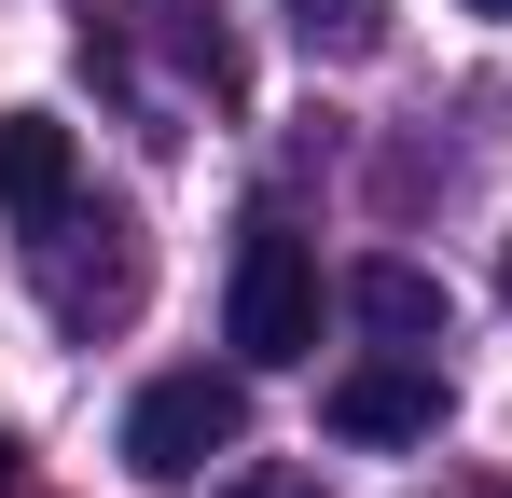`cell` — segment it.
I'll return each mask as SVG.
<instances>
[{
  "instance_id": "1",
  "label": "cell",
  "mask_w": 512,
  "mask_h": 498,
  "mask_svg": "<svg viewBox=\"0 0 512 498\" xmlns=\"http://www.w3.org/2000/svg\"><path fill=\"white\" fill-rule=\"evenodd\" d=\"M222 319H236V360H250V374H291V360H319V249L291 236V222H250Z\"/></svg>"
},
{
  "instance_id": "2",
  "label": "cell",
  "mask_w": 512,
  "mask_h": 498,
  "mask_svg": "<svg viewBox=\"0 0 512 498\" xmlns=\"http://www.w3.org/2000/svg\"><path fill=\"white\" fill-rule=\"evenodd\" d=\"M236 429H250V388L236 374H153L125 402V471L139 485H194L208 457H236Z\"/></svg>"
},
{
  "instance_id": "3",
  "label": "cell",
  "mask_w": 512,
  "mask_h": 498,
  "mask_svg": "<svg viewBox=\"0 0 512 498\" xmlns=\"http://www.w3.org/2000/svg\"><path fill=\"white\" fill-rule=\"evenodd\" d=\"M319 415L346 443H429L443 429V374H429V346H388V360H346Z\"/></svg>"
},
{
  "instance_id": "4",
  "label": "cell",
  "mask_w": 512,
  "mask_h": 498,
  "mask_svg": "<svg viewBox=\"0 0 512 498\" xmlns=\"http://www.w3.org/2000/svg\"><path fill=\"white\" fill-rule=\"evenodd\" d=\"M84 208V153H70V125L56 111H0V222H70Z\"/></svg>"
},
{
  "instance_id": "5",
  "label": "cell",
  "mask_w": 512,
  "mask_h": 498,
  "mask_svg": "<svg viewBox=\"0 0 512 498\" xmlns=\"http://www.w3.org/2000/svg\"><path fill=\"white\" fill-rule=\"evenodd\" d=\"M42 291H56V319H70V332H111L125 305H139V236L97 222V249H56V263H42Z\"/></svg>"
},
{
  "instance_id": "6",
  "label": "cell",
  "mask_w": 512,
  "mask_h": 498,
  "mask_svg": "<svg viewBox=\"0 0 512 498\" xmlns=\"http://www.w3.org/2000/svg\"><path fill=\"white\" fill-rule=\"evenodd\" d=\"M346 305H360V332H388V346H429V332H443V277H416L402 249H374V263L346 277Z\"/></svg>"
},
{
  "instance_id": "7",
  "label": "cell",
  "mask_w": 512,
  "mask_h": 498,
  "mask_svg": "<svg viewBox=\"0 0 512 498\" xmlns=\"http://www.w3.org/2000/svg\"><path fill=\"white\" fill-rule=\"evenodd\" d=\"M291 42L333 56V70H360V56L388 42V0H291Z\"/></svg>"
},
{
  "instance_id": "8",
  "label": "cell",
  "mask_w": 512,
  "mask_h": 498,
  "mask_svg": "<svg viewBox=\"0 0 512 498\" xmlns=\"http://www.w3.org/2000/svg\"><path fill=\"white\" fill-rule=\"evenodd\" d=\"M139 14L167 28V56L208 83V97H236V42H222V14H194V0H139Z\"/></svg>"
},
{
  "instance_id": "9",
  "label": "cell",
  "mask_w": 512,
  "mask_h": 498,
  "mask_svg": "<svg viewBox=\"0 0 512 498\" xmlns=\"http://www.w3.org/2000/svg\"><path fill=\"white\" fill-rule=\"evenodd\" d=\"M222 498H305V471H236Z\"/></svg>"
},
{
  "instance_id": "10",
  "label": "cell",
  "mask_w": 512,
  "mask_h": 498,
  "mask_svg": "<svg viewBox=\"0 0 512 498\" xmlns=\"http://www.w3.org/2000/svg\"><path fill=\"white\" fill-rule=\"evenodd\" d=\"M14 485H28V457H14V429H0V498H14Z\"/></svg>"
},
{
  "instance_id": "11",
  "label": "cell",
  "mask_w": 512,
  "mask_h": 498,
  "mask_svg": "<svg viewBox=\"0 0 512 498\" xmlns=\"http://www.w3.org/2000/svg\"><path fill=\"white\" fill-rule=\"evenodd\" d=\"M471 14H512V0H471Z\"/></svg>"
},
{
  "instance_id": "12",
  "label": "cell",
  "mask_w": 512,
  "mask_h": 498,
  "mask_svg": "<svg viewBox=\"0 0 512 498\" xmlns=\"http://www.w3.org/2000/svg\"><path fill=\"white\" fill-rule=\"evenodd\" d=\"M499 291H512V249H499Z\"/></svg>"
}]
</instances>
